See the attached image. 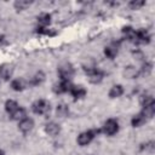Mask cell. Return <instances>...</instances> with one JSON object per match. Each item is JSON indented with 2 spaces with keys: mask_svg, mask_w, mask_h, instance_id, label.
<instances>
[{
  "mask_svg": "<svg viewBox=\"0 0 155 155\" xmlns=\"http://www.w3.org/2000/svg\"><path fill=\"white\" fill-rule=\"evenodd\" d=\"M99 132H101L99 130H87V131H85V132H81V133L78 136L76 142H78V144H79L80 147H85V145L90 144V143L93 140V138H94Z\"/></svg>",
  "mask_w": 155,
  "mask_h": 155,
  "instance_id": "obj_1",
  "label": "cell"
},
{
  "mask_svg": "<svg viewBox=\"0 0 155 155\" xmlns=\"http://www.w3.org/2000/svg\"><path fill=\"white\" fill-rule=\"evenodd\" d=\"M57 71H58L61 80H70L71 76L74 75V67L69 62H64V63L59 64Z\"/></svg>",
  "mask_w": 155,
  "mask_h": 155,
  "instance_id": "obj_2",
  "label": "cell"
},
{
  "mask_svg": "<svg viewBox=\"0 0 155 155\" xmlns=\"http://www.w3.org/2000/svg\"><path fill=\"white\" fill-rule=\"evenodd\" d=\"M31 110L36 115H45L50 111V103L45 99H38L31 104Z\"/></svg>",
  "mask_w": 155,
  "mask_h": 155,
  "instance_id": "obj_3",
  "label": "cell"
},
{
  "mask_svg": "<svg viewBox=\"0 0 155 155\" xmlns=\"http://www.w3.org/2000/svg\"><path fill=\"white\" fill-rule=\"evenodd\" d=\"M117 131H119V121L116 119H108L102 127V132L107 136H114L115 133H117Z\"/></svg>",
  "mask_w": 155,
  "mask_h": 155,
  "instance_id": "obj_4",
  "label": "cell"
},
{
  "mask_svg": "<svg viewBox=\"0 0 155 155\" xmlns=\"http://www.w3.org/2000/svg\"><path fill=\"white\" fill-rule=\"evenodd\" d=\"M71 86H73V84L70 82V80H61L58 84H56L53 86V92L57 94H62V93L69 92Z\"/></svg>",
  "mask_w": 155,
  "mask_h": 155,
  "instance_id": "obj_5",
  "label": "cell"
},
{
  "mask_svg": "<svg viewBox=\"0 0 155 155\" xmlns=\"http://www.w3.org/2000/svg\"><path fill=\"white\" fill-rule=\"evenodd\" d=\"M87 76H88V81L91 84H99V82H102V80L104 78V71L96 68V69L91 70L90 73H87Z\"/></svg>",
  "mask_w": 155,
  "mask_h": 155,
  "instance_id": "obj_6",
  "label": "cell"
},
{
  "mask_svg": "<svg viewBox=\"0 0 155 155\" xmlns=\"http://www.w3.org/2000/svg\"><path fill=\"white\" fill-rule=\"evenodd\" d=\"M150 41V34L148 33L147 29L140 28L138 30H136V41L134 44H148Z\"/></svg>",
  "mask_w": 155,
  "mask_h": 155,
  "instance_id": "obj_7",
  "label": "cell"
},
{
  "mask_svg": "<svg viewBox=\"0 0 155 155\" xmlns=\"http://www.w3.org/2000/svg\"><path fill=\"white\" fill-rule=\"evenodd\" d=\"M69 93L74 97V99H80V98H84V97L86 96L87 91H86V88H85L84 86H81V85H73V86L70 87Z\"/></svg>",
  "mask_w": 155,
  "mask_h": 155,
  "instance_id": "obj_8",
  "label": "cell"
},
{
  "mask_svg": "<svg viewBox=\"0 0 155 155\" xmlns=\"http://www.w3.org/2000/svg\"><path fill=\"white\" fill-rule=\"evenodd\" d=\"M33 127H34V120L30 119V117H24V119L21 120L19 124H18V128H19V131L23 132V133H28L29 131L33 130Z\"/></svg>",
  "mask_w": 155,
  "mask_h": 155,
  "instance_id": "obj_9",
  "label": "cell"
},
{
  "mask_svg": "<svg viewBox=\"0 0 155 155\" xmlns=\"http://www.w3.org/2000/svg\"><path fill=\"white\" fill-rule=\"evenodd\" d=\"M117 52H119V44L117 42H113V44L105 46V48H104V54L109 59L115 58L116 54H117Z\"/></svg>",
  "mask_w": 155,
  "mask_h": 155,
  "instance_id": "obj_10",
  "label": "cell"
},
{
  "mask_svg": "<svg viewBox=\"0 0 155 155\" xmlns=\"http://www.w3.org/2000/svg\"><path fill=\"white\" fill-rule=\"evenodd\" d=\"M45 132H46L48 136H51V137H56V136L61 132V126H59L57 122L51 121V122L46 124V126H45Z\"/></svg>",
  "mask_w": 155,
  "mask_h": 155,
  "instance_id": "obj_11",
  "label": "cell"
},
{
  "mask_svg": "<svg viewBox=\"0 0 155 155\" xmlns=\"http://www.w3.org/2000/svg\"><path fill=\"white\" fill-rule=\"evenodd\" d=\"M13 74V68L10 64H1L0 65V78L4 80H10Z\"/></svg>",
  "mask_w": 155,
  "mask_h": 155,
  "instance_id": "obj_12",
  "label": "cell"
},
{
  "mask_svg": "<svg viewBox=\"0 0 155 155\" xmlns=\"http://www.w3.org/2000/svg\"><path fill=\"white\" fill-rule=\"evenodd\" d=\"M147 121H148L147 116L143 114V111H140V113H138V114H136V115L132 116V119H131V125H132L133 127H139V126L144 125Z\"/></svg>",
  "mask_w": 155,
  "mask_h": 155,
  "instance_id": "obj_13",
  "label": "cell"
},
{
  "mask_svg": "<svg viewBox=\"0 0 155 155\" xmlns=\"http://www.w3.org/2000/svg\"><path fill=\"white\" fill-rule=\"evenodd\" d=\"M44 80H45V74H44V71L39 70V71H36V73L29 79V85H30V86H39L40 84L44 82Z\"/></svg>",
  "mask_w": 155,
  "mask_h": 155,
  "instance_id": "obj_14",
  "label": "cell"
},
{
  "mask_svg": "<svg viewBox=\"0 0 155 155\" xmlns=\"http://www.w3.org/2000/svg\"><path fill=\"white\" fill-rule=\"evenodd\" d=\"M50 23H51V15L50 13H41L40 16H38V27L47 28Z\"/></svg>",
  "mask_w": 155,
  "mask_h": 155,
  "instance_id": "obj_15",
  "label": "cell"
},
{
  "mask_svg": "<svg viewBox=\"0 0 155 155\" xmlns=\"http://www.w3.org/2000/svg\"><path fill=\"white\" fill-rule=\"evenodd\" d=\"M122 34L125 35L126 40L132 41V42L136 41V29H133L132 27H130V25L124 27V28H122Z\"/></svg>",
  "mask_w": 155,
  "mask_h": 155,
  "instance_id": "obj_16",
  "label": "cell"
},
{
  "mask_svg": "<svg viewBox=\"0 0 155 155\" xmlns=\"http://www.w3.org/2000/svg\"><path fill=\"white\" fill-rule=\"evenodd\" d=\"M68 115H69V107L64 103L58 104L56 108V116L63 119V117H67Z\"/></svg>",
  "mask_w": 155,
  "mask_h": 155,
  "instance_id": "obj_17",
  "label": "cell"
},
{
  "mask_svg": "<svg viewBox=\"0 0 155 155\" xmlns=\"http://www.w3.org/2000/svg\"><path fill=\"white\" fill-rule=\"evenodd\" d=\"M124 76L125 78H127V79H134V78H137L138 76V70L133 67V65H127V67H125V69H124Z\"/></svg>",
  "mask_w": 155,
  "mask_h": 155,
  "instance_id": "obj_18",
  "label": "cell"
},
{
  "mask_svg": "<svg viewBox=\"0 0 155 155\" xmlns=\"http://www.w3.org/2000/svg\"><path fill=\"white\" fill-rule=\"evenodd\" d=\"M122 93H124V87H122V85H119V84L111 86V88L109 90V97L110 98H117V97L122 96Z\"/></svg>",
  "mask_w": 155,
  "mask_h": 155,
  "instance_id": "obj_19",
  "label": "cell"
},
{
  "mask_svg": "<svg viewBox=\"0 0 155 155\" xmlns=\"http://www.w3.org/2000/svg\"><path fill=\"white\" fill-rule=\"evenodd\" d=\"M18 108H19L18 103H17L16 101H13V99H8V101L5 102V110H6V113H8L10 115L13 114Z\"/></svg>",
  "mask_w": 155,
  "mask_h": 155,
  "instance_id": "obj_20",
  "label": "cell"
},
{
  "mask_svg": "<svg viewBox=\"0 0 155 155\" xmlns=\"http://www.w3.org/2000/svg\"><path fill=\"white\" fill-rule=\"evenodd\" d=\"M11 88H12L13 91H17V92L23 91V90L25 88V82H24V80H22V79H15V80H12V81H11Z\"/></svg>",
  "mask_w": 155,
  "mask_h": 155,
  "instance_id": "obj_21",
  "label": "cell"
},
{
  "mask_svg": "<svg viewBox=\"0 0 155 155\" xmlns=\"http://www.w3.org/2000/svg\"><path fill=\"white\" fill-rule=\"evenodd\" d=\"M31 4H33V1H29V0H17V1L13 2V6H15L16 10H18V11H23V10L28 8Z\"/></svg>",
  "mask_w": 155,
  "mask_h": 155,
  "instance_id": "obj_22",
  "label": "cell"
},
{
  "mask_svg": "<svg viewBox=\"0 0 155 155\" xmlns=\"http://www.w3.org/2000/svg\"><path fill=\"white\" fill-rule=\"evenodd\" d=\"M25 116H27V115H25V109L22 108V107H19L13 114H11V119H12V120H17V121L23 120Z\"/></svg>",
  "mask_w": 155,
  "mask_h": 155,
  "instance_id": "obj_23",
  "label": "cell"
},
{
  "mask_svg": "<svg viewBox=\"0 0 155 155\" xmlns=\"http://www.w3.org/2000/svg\"><path fill=\"white\" fill-rule=\"evenodd\" d=\"M140 104H142V107H148V105L155 104V101H154L153 96H150V94H144V96L140 97Z\"/></svg>",
  "mask_w": 155,
  "mask_h": 155,
  "instance_id": "obj_24",
  "label": "cell"
},
{
  "mask_svg": "<svg viewBox=\"0 0 155 155\" xmlns=\"http://www.w3.org/2000/svg\"><path fill=\"white\" fill-rule=\"evenodd\" d=\"M151 70H153V64L149 63V62H145V63H143V65H142V68H140V70L138 73L142 74V75L148 76L151 73Z\"/></svg>",
  "mask_w": 155,
  "mask_h": 155,
  "instance_id": "obj_25",
  "label": "cell"
},
{
  "mask_svg": "<svg viewBox=\"0 0 155 155\" xmlns=\"http://www.w3.org/2000/svg\"><path fill=\"white\" fill-rule=\"evenodd\" d=\"M36 33L40 34V35H46V36H54L57 33L52 29H48V28H41V27H38L36 28Z\"/></svg>",
  "mask_w": 155,
  "mask_h": 155,
  "instance_id": "obj_26",
  "label": "cell"
},
{
  "mask_svg": "<svg viewBox=\"0 0 155 155\" xmlns=\"http://www.w3.org/2000/svg\"><path fill=\"white\" fill-rule=\"evenodd\" d=\"M144 5H145V1H143V0H132L128 2V7L131 10H139Z\"/></svg>",
  "mask_w": 155,
  "mask_h": 155,
  "instance_id": "obj_27",
  "label": "cell"
},
{
  "mask_svg": "<svg viewBox=\"0 0 155 155\" xmlns=\"http://www.w3.org/2000/svg\"><path fill=\"white\" fill-rule=\"evenodd\" d=\"M4 45H6V36L4 34H0V47H2Z\"/></svg>",
  "mask_w": 155,
  "mask_h": 155,
  "instance_id": "obj_28",
  "label": "cell"
},
{
  "mask_svg": "<svg viewBox=\"0 0 155 155\" xmlns=\"http://www.w3.org/2000/svg\"><path fill=\"white\" fill-rule=\"evenodd\" d=\"M133 54H134V57L137 59H143L144 58V56H143V53L140 51H136V52H133Z\"/></svg>",
  "mask_w": 155,
  "mask_h": 155,
  "instance_id": "obj_29",
  "label": "cell"
},
{
  "mask_svg": "<svg viewBox=\"0 0 155 155\" xmlns=\"http://www.w3.org/2000/svg\"><path fill=\"white\" fill-rule=\"evenodd\" d=\"M0 155H5V151L2 149H0Z\"/></svg>",
  "mask_w": 155,
  "mask_h": 155,
  "instance_id": "obj_30",
  "label": "cell"
}]
</instances>
